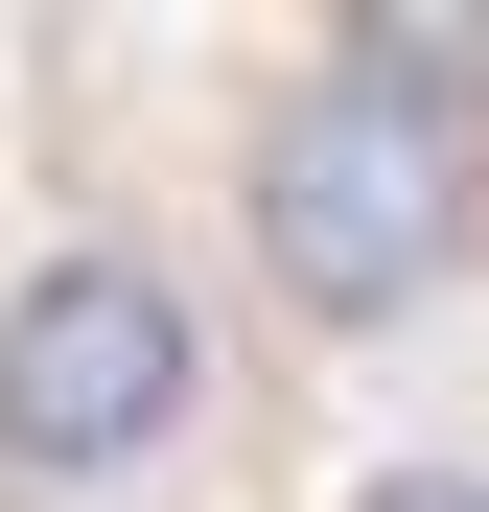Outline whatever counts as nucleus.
I'll return each mask as SVG.
<instances>
[{
	"instance_id": "nucleus-3",
	"label": "nucleus",
	"mask_w": 489,
	"mask_h": 512,
	"mask_svg": "<svg viewBox=\"0 0 489 512\" xmlns=\"http://www.w3.org/2000/svg\"><path fill=\"white\" fill-rule=\"evenodd\" d=\"M373 512H489V489H443V466H420V489H373Z\"/></svg>"
},
{
	"instance_id": "nucleus-2",
	"label": "nucleus",
	"mask_w": 489,
	"mask_h": 512,
	"mask_svg": "<svg viewBox=\"0 0 489 512\" xmlns=\"http://www.w3.org/2000/svg\"><path fill=\"white\" fill-rule=\"evenodd\" d=\"M187 396H210V326L163 256H47L24 303H0V466L24 489H117L187 443Z\"/></svg>"
},
{
	"instance_id": "nucleus-1",
	"label": "nucleus",
	"mask_w": 489,
	"mask_h": 512,
	"mask_svg": "<svg viewBox=\"0 0 489 512\" xmlns=\"http://www.w3.org/2000/svg\"><path fill=\"white\" fill-rule=\"evenodd\" d=\"M466 187H489V117H466V47L420 24H373V47H326L303 94L257 117V256H280V303L326 326H396L466 256Z\"/></svg>"
}]
</instances>
